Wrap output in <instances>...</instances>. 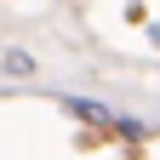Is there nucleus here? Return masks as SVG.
<instances>
[{
    "mask_svg": "<svg viewBox=\"0 0 160 160\" xmlns=\"http://www.w3.org/2000/svg\"><path fill=\"white\" fill-rule=\"evenodd\" d=\"M63 109L80 114V120H92V126H114V120H120V114H109L103 103H86V97H63Z\"/></svg>",
    "mask_w": 160,
    "mask_h": 160,
    "instance_id": "nucleus-1",
    "label": "nucleus"
},
{
    "mask_svg": "<svg viewBox=\"0 0 160 160\" xmlns=\"http://www.w3.org/2000/svg\"><path fill=\"white\" fill-rule=\"evenodd\" d=\"M6 74H17V80L34 74V57H29V52H6Z\"/></svg>",
    "mask_w": 160,
    "mask_h": 160,
    "instance_id": "nucleus-2",
    "label": "nucleus"
}]
</instances>
